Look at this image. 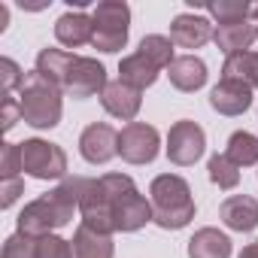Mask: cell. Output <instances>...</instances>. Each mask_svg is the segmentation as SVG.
Listing matches in <instances>:
<instances>
[{"label":"cell","instance_id":"obj_9","mask_svg":"<svg viewBox=\"0 0 258 258\" xmlns=\"http://www.w3.org/2000/svg\"><path fill=\"white\" fill-rule=\"evenodd\" d=\"M79 213H82V225H88L91 231L97 234H106L112 237L115 234V216H112V201L97 179H88L85 182V191H82V201H79Z\"/></svg>","mask_w":258,"mask_h":258},{"label":"cell","instance_id":"obj_17","mask_svg":"<svg viewBox=\"0 0 258 258\" xmlns=\"http://www.w3.org/2000/svg\"><path fill=\"white\" fill-rule=\"evenodd\" d=\"M167 76H170V85L176 88V91H185V94H191V91H198V88H204L207 85V64L198 58V55H179L170 67H167Z\"/></svg>","mask_w":258,"mask_h":258},{"label":"cell","instance_id":"obj_6","mask_svg":"<svg viewBox=\"0 0 258 258\" xmlns=\"http://www.w3.org/2000/svg\"><path fill=\"white\" fill-rule=\"evenodd\" d=\"M22 170L34 179H61L67 173V152L49 140H25L22 143Z\"/></svg>","mask_w":258,"mask_h":258},{"label":"cell","instance_id":"obj_1","mask_svg":"<svg viewBox=\"0 0 258 258\" xmlns=\"http://www.w3.org/2000/svg\"><path fill=\"white\" fill-rule=\"evenodd\" d=\"M85 182H88L85 176H67L61 185H55L43 198L25 204V210L19 213V231L28 237H46V234H55L58 228L70 225L73 213L79 210Z\"/></svg>","mask_w":258,"mask_h":258},{"label":"cell","instance_id":"obj_34","mask_svg":"<svg viewBox=\"0 0 258 258\" xmlns=\"http://www.w3.org/2000/svg\"><path fill=\"white\" fill-rule=\"evenodd\" d=\"M237 258H258V243H249V246H243V252H240Z\"/></svg>","mask_w":258,"mask_h":258},{"label":"cell","instance_id":"obj_29","mask_svg":"<svg viewBox=\"0 0 258 258\" xmlns=\"http://www.w3.org/2000/svg\"><path fill=\"white\" fill-rule=\"evenodd\" d=\"M0 258H37V237H28V234L16 231L13 237H7L4 255Z\"/></svg>","mask_w":258,"mask_h":258},{"label":"cell","instance_id":"obj_28","mask_svg":"<svg viewBox=\"0 0 258 258\" xmlns=\"http://www.w3.org/2000/svg\"><path fill=\"white\" fill-rule=\"evenodd\" d=\"M37 258H73V243L58 234L37 237Z\"/></svg>","mask_w":258,"mask_h":258},{"label":"cell","instance_id":"obj_33","mask_svg":"<svg viewBox=\"0 0 258 258\" xmlns=\"http://www.w3.org/2000/svg\"><path fill=\"white\" fill-rule=\"evenodd\" d=\"M22 118V103L10 94V97H4V115H0V127L10 134L13 127H16V121Z\"/></svg>","mask_w":258,"mask_h":258},{"label":"cell","instance_id":"obj_31","mask_svg":"<svg viewBox=\"0 0 258 258\" xmlns=\"http://www.w3.org/2000/svg\"><path fill=\"white\" fill-rule=\"evenodd\" d=\"M22 170V143H4V161H0V176L16 179Z\"/></svg>","mask_w":258,"mask_h":258},{"label":"cell","instance_id":"obj_23","mask_svg":"<svg viewBox=\"0 0 258 258\" xmlns=\"http://www.w3.org/2000/svg\"><path fill=\"white\" fill-rule=\"evenodd\" d=\"M73 52H64V49H43L40 55H37V70L49 79V82H55L61 91H64V79H67V73H70V67H73Z\"/></svg>","mask_w":258,"mask_h":258},{"label":"cell","instance_id":"obj_27","mask_svg":"<svg viewBox=\"0 0 258 258\" xmlns=\"http://www.w3.org/2000/svg\"><path fill=\"white\" fill-rule=\"evenodd\" d=\"M207 170H210L213 185H219L222 191H231V188H237V185H240V167H237L225 152H216V155L210 158Z\"/></svg>","mask_w":258,"mask_h":258},{"label":"cell","instance_id":"obj_35","mask_svg":"<svg viewBox=\"0 0 258 258\" xmlns=\"http://www.w3.org/2000/svg\"><path fill=\"white\" fill-rule=\"evenodd\" d=\"M252 25H258V4L252 7Z\"/></svg>","mask_w":258,"mask_h":258},{"label":"cell","instance_id":"obj_13","mask_svg":"<svg viewBox=\"0 0 258 258\" xmlns=\"http://www.w3.org/2000/svg\"><path fill=\"white\" fill-rule=\"evenodd\" d=\"M213 25L204 19V16H195V13H182L170 22V40L173 46L179 49H201L213 40Z\"/></svg>","mask_w":258,"mask_h":258},{"label":"cell","instance_id":"obj_8","mask_svg":"<svg viewBox=\"0 0 258 258\" xmlns=\"http://www.w3.org/2000/svg\"><path fill=\"white\" fill-rule=\"evenodd\" d=\"M207 149V134L204 127L191 118L173 121L170 131H167V158L176 167H191Z\"/></svg>","mask_w":258,"mask_h":258},{"label":"cell","instance_id":"obj_16","mask_svg":"<svg viewBox=\"0 0 258 258\" xmlns=\"http://www.w3.org/2000/svg\"><path fill=\"white\" fill-rule=\"evenodd\" d=\"M91 37H94V22L82 10H76V13L70 10L55 22V40L67 49H79V46L91 43Z\"/></svg>","mask_w":258,"mask_h":258},{"label":"cell","instance_id":"obj_10","mask_svg":"<svg viewBox=\"0 0 258 258\" xmlns=\"http://www.w3.org/2000/svg\"><path fill=\"white\" fill-rule=\"evenodd\" d=\"M103 88H106V67L97 58L76 55L73 67L64 79V94H70L73 100H85V97L103 94Z\"/></svg>","mask_w":258,"mask_h":258},{"label":"cell","instance_id":"obj_2","mask_svg":"<svg viewBox=\"0 0 258 258\" xmlns=\"http://www.w3.org/2000/svg\"><path fill=\"white\" fill-rule=\"evenodd\" d=\"M149 204H152V222L164 231H179L195 219V198L182 176L161 173L149 185Z\"/></svg>","mask_w":258,"mask_h":258},{"label":"cell","instance_id":"obj_15","mask_svg":"<svg viewBox=\"0 0 258 258\" xmlns=\"http://www.w3.org/2000/svg\"><path fill=\"white\" fill-rule=\"evenodd\" d=\"M219 216H222L225 228L249 234V231L258 228V201L252 195H231V198L222 201Z\"/></svg>","mask_w":258,"mask_h":258},{"label":"cell","instance_id":"obj_30","mask_svg":"<svg viewBox=\"0 0 258 258\" xmlns=\"http://www.w3.org/2000/svg\"><path fill=\"white\" fill-rule=\"evenodd\" d=\"M22 82H25V70L13 58H0V94L10 97L16 88H22Z\"/></svg>","mask_w":258,"mask_h":258},{"label":"cell","instance_id":"obj_32","mask_svg":"<svg viewBox=\"0 0 258 258\" xmlns=\"http://www.w3.org/2000/svg\"><path fill=\"white\" fill-rule=\"evenodd\" d=\"M25 191V182L16 176V179H4V182H0V195H4V198H0V210H10L16 201H19V195Z\"/></svg>","mask_w":258,"mask_h":258},{"label":"cell","instance_id":"obj_20","mask_svg":"<svg viewBox=\"0 0 258 258\" xmlns=\"http://www.w3.org/2000/svg\"><path fill=\"white\" fill-rule=\"evenodd\" d=\"M158 73H161V70H158L152 61H146L140 52L124 55V58L118 61V79H121V82H127V85H134L137 91L152 88V85H155V79H158Z\"/></svg>","mask_w":258,"mask_h":258},{"label":"cell","instance_id":"obj_21","mask_svg":"<svg viewBox=\"0 0 258 258\" xmlns=\"http://www.w3.org/2000/svg\"><path fill=\"white\" fill-rule=\"evenodd\" d=\"M70 243H73V258H112V252H115L112 237L97 234L88 225H79Z\"/></svg>","mask_w":258,"mask_h":258},{"label":"cell","instance_id":"obj_18","mask_svg":"<svg viewBox=\"0 0 258 258\" xmlns=\"http://www.w3.org/2000/svg\"><path fill=\"white\" fill-rule=\"evenodd\" d=\"M213 43L219 46V52H225V58H228V55H237V52H249V46L255 43V25H252V22L216 25Z\"/></svg>","mask_w":258,"mask_h":258},{"label":"cell","instance_id":"obj_7","mask_svg":"<svg viewBox=\"0 0 258 258\" xmlns=\"http://www.w3.org/2000/svg\"><path fill=\"white\" fill-rule=\"evenodd\" d=\"M158 146H161V134L158 127L146 124V121H131L118 131V155L127 164H152L158 158Z\"/></svg>","mask_w":258,"mask_h":258},{"label":"cell","instance_id":"obj_4","mask_svg":"<svg viewBox=\"0 0 258 258\" xmlns=\"http://www.w3.org/2000/svg\"><path fill=\"white\" fill-rule=\"evenodd\" d=\"M109 201H112V216H115V231L134 234L152 222V204L140 195L137 182L127 173H103L100 176Z\"/></svg>","mask_w":258,"mask_h":258},{"label":"cell","instance_id":"obj_36","mask_svg":"<svg viewBox=\"0 0 258 258\" xmlns=\"http://www.w3.org/2000/svg\"><path fill=\"white\" fill-rule=\"evenodd\" d=\"M255 40H258V25H255Z\"/></svg>","mask_w":258,"mask_h":258},{"label":"cell","instance_id":"obj_11","mask_svg":"<svg viewBox=\"0 0 258 258\" xmlns=\"http://www.w3.org/2000/svg\"><path fill=\"white\" fill-rule=\"evenodd\" d=\"M79 155L88 164H106L118 155V131L106 121H91L79 134Z\"/></svg>","mask_w":258,"mask_h":258},{"label":"cell","instance_id":"obj_19","mask_svg":"<svg viewBox=\"0 0 258 258\" xmlns=\"http://www.w3.org/2000/svg\"><path fill=\"white\" fill-rule=\"evenodd\" d=\"M188 258H231V237L219 228H201L188 240Z\"/></svg>","mask_w":258,"mask_h":258},{"label":"cell","instance_id":"obj_12","mask_svg":"<svg viewBox=\"0 0 258 258\" xmlns=\"http://www.w3.org/2000/svg\"><path fill=\"white\" fill-rule=\"evenodd\" d=\"M100 103L112 118H121V121L131 124L137 118L140 106H143V91H137L134 85H127L121 79H112V82H106V88L100 94Z\"/></svg>","mask_w":258,"mask_h":258},{"label":"cell","instance_id":"obj_25","mask_svg":"<svg viewBox=\"0 0 258 258\" xmlns=\"http://www.w3.org/2000/svg\"><path fill=\"white\" fill-rule=\"evenodd\" d=\"M146 61H152L158 70H167L176 58H173V40L164 37V34H149L140 40V49H137Z\"/></svg>","mask_w":258,"mask_h":258},{"label":"cell","instance_id":"obj_3","mask_svg":"<svg viewBox=\"0 0 258 258\" xmlns=\"http://www.w3.org/2000/svg\"><path fill=\"white\" fill-rule=\"evenodd\" d=\"M61 88L55 82H49L40 70L25 73V82L19 88V103H22V121L37 127V131H49L61 121L64 112V100H61Z\"/></svg>","mask_w":258,"mask_h":258},{"label":"cell","instance_id":"obj_5","mask_svg":"<svg viewBox=\"0 0 258 258\" xmlns=\"http://www.w3.org/2000/svg\"><path fill=\"white\" fill-rule=\"evenodd\" d=\"M94 22V37L91 46L97 52H121L127 46V34H131V7L124 0H100L91 13Z\"/></svg>","mask_w":258,"mask_h":258},{"label":"cell","instance_id":"obj_24","mask_svg":"<svg viewBox=\"0 0 258 258\" xmlns=\"http://www.w3.org/2000/svg\"><path fill=\"white\" fill-rule=\"evenodd\" d=\"M225 155H228L237 167H252V164H258V137L249 134V131H234V134L228 137Z\"/></svg>","mask_w":258,"mask_h":258},{"label":"cell","instance_id":"obj_14","mask_svg":"<svg viewBox=\"0 0 258 258\" xmlns=\"http://www.w3.org/2000/svg\"><path fill=\"white\" fill-rule=\"evenodd\" d=\"M210 106L219 115H243L252 106V88L243 82H231V79H219L210 91Z\"/></svg>","mask_w":258,"mask_h":258},{"label":"cell","instance_id":"obj_26","mask_svg":"<svg viewBox=\"0 0 258 258\" xmlns=\"http://www.w3.org/2000/svg\"><path fill=\"white\" fill-rule=\"evenodd\" d=\"M204 10L213 19H219V25H234V22L252 19V4H246V0H210V4H204Z\"/></svg>","mask_w":258,"mask_h":258},{"label":"cell","instance_id":"obj_22","mask_svg":"<svg viewBox=\"0 0 258 258\" xmlns=\"http://www.w3.org/2000/svg\"><path fill=\"white\" fill-rule=\"evenodd\" d=\"M222 79H231V82H243L249 85L252 91L258 88V52H237V55H228L225 58V67H222Z\"/></svg>","mask_w":258,"mask_h":258}]
</instances>
